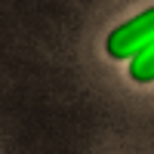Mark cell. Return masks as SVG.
I'll return each instance as SVG.
<instances>
[{
  "label": "cell",
  "mask_w": 154,
  "mask_h": 154,
  "mask_svg": "<svg viewBox=\"0 0 154 154\" xmlns=\"http://www.w3.org/2000/svg\"><path fill=\"white\" fill-rule=\"evenodd\" d=\"M151 43H154V6L139 12L136 19L117 25V28L108 34L105 49H108L111 59H133Z\"/></svg>",
  "instance_id": "6da1fadb"
},
{
  "label": "cell",
  "mask_w": 154,
  "mask_h": 154,
  "mask_svg": "<svg viewBox=\"0 0 154 154\" xmlns=\"http://www.w3.org/2000/svg\"><path fill=\"white\" fill-rule=\"evenodd\" d=\"M130 77H133L136 83H148V80H154V43L145 46L139 56L130 59Z\"/></svg>",
  "instance_id": "7a4b0ae2"
}]
</instances>
